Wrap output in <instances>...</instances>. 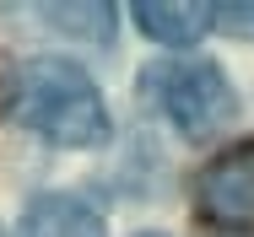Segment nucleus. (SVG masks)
Segmentation results:
<instances>
[{
	"mask_svg": "<svg viewBox=\"0 0 254 237\" xmlns=\"http://www.w3.org/2000/svg\"><path fill=\"white\" fill-rule=\"evenodd\" d=\"M16 119L54 145L70 151H92L108 141V108H103L98 81L70 65V59H27L22 81H16Z\"/></svg>",
	"mask_w": 254,
	"mask_h": 237,
	"instance_id": "f257e3e1",
	"label": "nucleus"
},
{
	"mask_svg": "<svg viewBox=\"0 0 254 237\" xmlns=\"http://www.w3.org/2000/svg\"><path fill=\"white\" fill-rule=\"evenodd\" d=\"M157 97H162V113L173 119V130L184 141H211L233 124L238 113V92L227 81V70L216 59H184V65H168L162 81H157Z\"/></svg>",
	"mask_w": 254,
	"mask_h": 237,
	"instance_id": "f03ea898",
	"label": "nucleus"
},
{
	"mask_svg": "<svg viewBox=\"0 0 254 237\" xmlns=\"http://www.w3.org/2000/svg\"><path fill=\"white\" fill-rule=\"evenodd\" d=\"M195 216L227 237H254V141L227 145L200 167Z\"/></svg>",
	"mask_w": 254,
	"mask_h": 237,
	"instance_id": "7ed1b4c3",
	"label": "nucleus"
},
{
	"mask_svg": "<svg viewBox=\"0 0 254 237\" xmlns=\"http://www.w3.org/2000/svg\"><path fill=\"white\" fill-rule=\"evenodd\" d=\"M16 237H108V227L98 205H87L81 194H38L22 210Z\"/></svg>",
	"mask_w": 254,
	"mask_h": 237,
	"instance_id": "20e7f679",
	"label": "nucleus"
},
{
	"mask_svg": "<svg viewBox=\"0 0 254 237\" xmlns=\"http://www.w3.org/2000/svg\"><path fill=\"white\" fill-rule=\"evenodd\" d=\"M141 33L168 48H190L211 33V5H179V0H135Z\"/></svg>",
	"mask_w": 254,
	"mask_h": 237,
	"instance_id": "39448f33",
	"label": "nucleus"
},
{
	"mask_svg": "<svg viewBox=\"0 0 254 237\" xmlns=\"http://www.w3.org/2000/svg\"><path fill=\"white\" fill-rule=\"evenodd\" d=\"M44 16H54V27L98 38V44L114 33V5H44Z\"/></svg>",
	"mask_w": 254,
	"mask_h": 237,
	"instance_id": "423d86ee",
	"label": "nucleus"
},
{
	"mask_svg": "<svg viewBox=\"0 0 254 237\" xmlns=\"http://www.w3.org/2000/svg\"><path fill=\"white\" fill-rule=\"evenodd\" d=\"M211 27L227 38H254V5H211Z\"/></svg>",
	"mask_w": 254,
	"mask_h": 237,
	"instance_id": "0eeeda50",
	"label": "nucleus"
},
{
	"mask_svg": "<svg viewBox=\"0 0 254 237\" xmlns=\"http://www.w3.org/2000/svg\"><path fill=\"white\" fill-rule=\"evenodd\" d=\"M0 102H5V70H0Z\"/></svg>",
	"mask_w": 254,
	"mask_h": 237,
	"instance_id": "6e6552de",
	"label": "nucleus"
},
{
	"mask_svg": "<svg viewBox=\"0 0 254 237\" xmlns=\"http://www.w3.org/2000/svg\"><path fill=\"white\" fill-rule=\"evenodd\" d=\"M141 237H162V232H141Z\"/></svg>",
	"mask_w": 254,
	"mask_h": 237,
	"instance_id": "1a4fd4ad",
	"label": "nucleus"
}]
</instances>
